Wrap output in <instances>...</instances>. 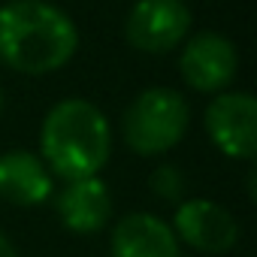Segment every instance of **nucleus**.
<instances>
[{"label":"nucleus","mask_w":257,"mask_h":257,"mask_svg":"<svg viewBox=\"0 0 257 257\" xmlns=\"http://www.w3.org/2000/svg\"><path fill=\"white\" fill-rule=\"evenodd\" d=\"M149 194L155 200H161V203H170V206L182 203L185 194H188V176H185V170L176 167V164H170V161L158 164L149 173Z\"/></svg>","instance_id":"9b49d317"},{"label":"nucleus","mask_w":257,"mask_h":257,"mask_svg":"<svg viewBox=\"0 0 257 257\" xmlns=\"http://www.w3.org/2000/svg\"><path fill=\"white\" fill-rule=\"evenodd\" d=\"M239 73V49L221 31H197L179 46V76L194 94L215 97L233 85Z\"/></svg>","instance_id":"39448f33"},{"label":"nucleus","mask_w":257,"mask_h":257,"mask_svg":"<svg viewBox=\"0 0 257 257\" xmlns=\"http://www.w3.org/2000/svg\"><path fill=\"white\" fill-rule=\"evenodd\" d=\"M209 143L230 161H251L257 152V100L248 91H221L203 109Z\"/></svg>","instance_id":"0eeeda50"},{"label":"nucleus","mask_w":257,"mask_h":257,"mask_svg":"<svg viewBox=\"0 0 257 257\" xmlns=\"http://www.w3.org/2000/svg\"><path fill=\"white\" fill-rule=\"evenodd\" d=\"M112 257H182V245L170 227L155 212H127L112 224L109 233Z\"/></svg>","instance_id":"9d476101"},{"label":"nucleus","mask_w":257,"mask_h":257,"mask_svg":"<svg viewBox=\"0 0 257 257\" xmlns=\"http://www.w3.org/2000/svg\"><path fill=\"white\" fill-rule=\"evenodd\" d=\"M52 200H55L58 221L73 236H94V233H103L112 224L115 200H112L109 185L100 176L64 182L61 188H55Z\"/></svg>","instance_id":"6e6552de"},{"label":"nucleus","mask_w":257,"mask_h":257,"mask_svg":"<svg viewBox=\"0 0 257 257\" xmlns=\"http://www.w3.org/2000/svg\"><path fill=\"white\" fill-rule=\"evenodd\" d=\"M0 257H22L19 248H16V242H13L4 230H0Z\"/></svg>","instance_id":"f8f14e48"},{"label":"nucleus","mask_w":257,"mask_h":257,"mask_svg":"<svg viewBox=\"0 0 257 257\" xmlns=\"http://www.w3.org/2000/svg\"><path fill=\"white\" fill-rule=\"evenodd\" d=\"M112 124L106 112L85 97H64L40 121V158L61 182L100 176L112 161Z\"/></svg>","instance_id":"f03ea898"},{"label":"nucleus","mask_w":257,"mask_h":257,"mask_svg":"<svg viewBox=\"0 0 257 257\" xmlns=\"http://www.w3.org/2000/svg\"><path fill=\"white\" fill-rule=\"evenodd\" d=\"M4 106H7V94H4V85H0V115H4Z\"/></svg>","instance_id":"ddd939ff"},{"label":"nucleus","mask_w":257,"mask_h":257,"mask_svg":"<svg viewBox=\"0 0 257 257\" xmlns=\"http://www.w3.org/2000/svg\"><path fill=\"white\" fill-rule=\"evenodd\" d=\"M79 52V28L52 0L0 4V64L22 76H52Z\"/></svg>","instance_id":"f257e3e1"},{"label":"nucleus","mask_w":257,"mask_h":257,"mask_svg":"<svg viewBox=\"0 0 257 257\" xmlns=\"http://www.w3.org/2000/svg\"><path fill=\"white\" fill-rule=\"evenodd\" d=\"M55 176L31 149H7L0 155V200L16 209H37L52 200Z\"/></svg>","instance_id":"1a4fd4ad"},{"label":"nucleus","mask_w":257,"mask_h":257,"mask_svg":"<svg viewBox=\"0 0 257 257\" xmlns=\"http://www.w3.org/2000/svg\"><path fill=\"white\" fill-rule=\"evenodd\" d=\"M191 127V103L179 88L149 85L121 112V140L140 158H164L173 152Z\"/></svg>","instance_id":"7ed1b4c3"},{"label":"nucleus","mask_w":257,"mask_h":257,"mask_svg":"<svg viewBox=\"0 0 257 257\" xmlns=\"http://www.w3.org/2000/svg\"><path fill=\"white\" fill-rule=\"evenodd\" d=\"M170 227L182 248H191L194 254L206 257L230 254L242 239L236 215L224 203L209 197H185L182 203H176Z\"/></svg>","instance_id":"20e7f679"},{"label":"nucleus","mask_w":257,"mask_h":257,"mask_svg":"<svg viewBox=\"0 0 257 257\" xmlns=\"http://www.w3.org/2000/svg\"><path fill=\"white\" fill-rule=\"evenodd\" d=\"M194 28V16L185 0H134L124 16V40L143 55L176 52Z\"/></svg>","instance_id":"423d86ee"}]
</instances>
